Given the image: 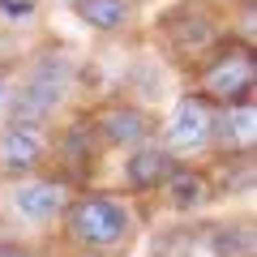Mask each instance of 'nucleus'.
I'll return each instance as SVG.
<instances>
[{
    "label": "nucleus",
    "instance_id": "f257e3e1",
    "mask_svg": "<svg viewBox=\"0 0 257 257\" xmlns=\"http://www.w3.org/2000/svg\"><path fill=\"white\" fill-rule=\"evenodd\" d=\"M142 231V210L133 197L107 189H77L60 214V240L82 257H120Z\"/></svg>",
    "mask_w": 257,
    "mask_h": 257
},
{
    "label": "nucleus",
    "instance_id": "f03ea898",
    "mask_svg": "<svg viewBox=\"0 0 257 257\" xmlns=\"http://www.w3.org/2000/svg\"><path fill=\"white\" fill-rule=\"evenodd\" d=\"M77 82H82L77 56L64 43H39L35 52L26 56V69H22V82L13 86L9 116L5 120L47 128L64 111V103L77 94Z\"/></svg>",
    "mask_w": 257,
    "mask_h": 257
},
{
    "label": "nucleus",
    "instance_id": "7ed1b4c3",
    "mask_svg": "<svg viewBox=\"0 0 257 257\" xmlns=\"http://www.w3.org/2000/svg\"><path fill=\"white\" fill-rule=\"evenodd\" d=\"M189 90L197 99H206L210 107H253L257 94V52L253 43H240V39H223L219 47L202 56V60L189 69Z\"/></svg>",
    "mask_w": 257,
    "mask_h": 257
},
{
    "label": "nucleus",
    "instance_id": "20e7f679",
    "mask_svg": "<svg viewBox=\"0 0 257 257\" xmlns=\"http://www.w3.org/2000/svg\"><path fill=\"white\" fill-rule=\"evenodd\" d=\"M155 35H159V47L172 56V64L193 69L210 47H219L231 35L227 9L214 5V0H176V5H167L159 13Z\"/></svg>",
    "mask_w": 257,
    "mask_h": 257
},
{
    "label": "nucleus",
    "instance_id": "39448f33",
    "mask_svg": "<svg viewBox=\"0 0 257 257\" xmlns=\"http://www.w3.org/2000/svg\"><path fill=\"white\" fill-rule=\"evenodd\" d=\"M73 184L64 180L60 172L43 167L35 176H22V180H9L5 189V206L9 214L22 223V227H56L64 214V206L73 202Z\"/></svg>",
    "mask_w": 257,
    "mask_h": 257
},
{
    "label": "nucleus",
    "instance_id": "423d86ee",
    "mask_svg": "<svg viewBox=\"0 0 257 257\" xmlns=\"http://www.w3.org/2000/svg\"><path fill=\"white\" fill-rule=\"evenodd\" d=\"M210 133H214V107L206 99H197L193 90H184L176 99L172 116L159 120L155 142L176 159V163H189L197 155H210Z\"/></svg>",
    "mask_w": 257,
    "mask_h": 257
},
{
    "label": "nucleus",
    "instance_id": "0eeeda50",
    "mask_svg": "<svg viewBox=\"0 0 257 257\" xmlns=\"http://www.w3.org/2000/svg\"><path fill=\"white\" fill-rule=\"evenodd\" d=\"M86 120L94 124L103 150L146 146V142H155V128H159V116H155V111L142 107L138 99H124V94H111V99L86 107Z\"/></svg>",
    "mask_w": 257,
    "mask_h": 257
},
{
    "label": "nucleus",
    "instance_id": "6e6552de",
    "mask_svg": "<svg viewBox=\"0 0 257 257\" xmlns=\"http://www.w3.org/2000/svg\"><path fill=\"white\" fill-rule=\"evenodd\" d=\"M99 159H103V142L99 133H94V124L82 116H73L69 124L60 128L52 138V155H47V167L52 172H60L64 180L73 184V189H82V184L94 180V172H99Z\"/></svg>",
    "mask_w": 257,
    "mask_h": 257
},
{
    "label": "nucleus",
    "instance_id": "1a4fd4ad",
    "mask_svg": "<svg viewBox=\"0 0 257 257\" xmlns=\"http://www.w3.org/2000/svg\"><path fill=\"white\" fill-rule=\"evenodd\" d=\"M52 155V133L35 124H18V120H0V176L5 180H22L47 167Z\"/></svg>",
    "mask_w": 257,
    "mask_h": 257
},
{
    "label": "nucleus",
    "instance_id": "9d476101",
    "mask_svg": "<svg viewBox=\"0 0 257 257\" xmlns=\"http://www.w3.org/2000/svg\"><path fill=\"white\" fill-rule=\"evenodd\" d=\"M159 193H163L167 210H176V214H197L210 202H219V197H214L210 167H197V163H176Z\"/></svg>",
    "mask_w": 257,
    "mask_h": 257
},
{
    "label": "nucleus",
    "instance_id": "9b49d317",
    "mask_svg": "<svg viewBox=\"0 0 257 257\" xmlns=\"http://www.w3.org/2000/svg\"><path fill=\"white\" fill-rule=\"evenodd\" d=\"M176 167V159L167 155L159 142H146V146H133L124 155V167H120V180H124V189L133 193V197H150V193L163 189L167 172Z\"/></svg>",
    "mask_w": 257,
    "mask_h": 257
},
{
    "label": "nucleus",
    "instance_id": "f8f14e48",
    "mask_svg": "<svg viewBox=\"0 0 257 257\" xmlns=\"http://www.w3.org/2000/svg\"><path fill=\"white\" fill-rule=\"evenodd\" d=\"M73 13L94 35H124L142 13V0H73Z\"/></svg>",
    "mask_w": 257,
    "mask_h": 257
},
{
    "label": "nucleus",
    "instance_id": "ddd939ff",
    "mask_svg": "<svg viewBox=\"0 0 257 257\" xmlns=\"http://www.w3.org/2000/svg\"><path fill=\"white\" fill-rule=\"evenodd\" d=\"M206 248L214 257H253V227L248 223H219L202 231Z\"/></svg>",
    "mask_w": 257,
    "mask_h": 257
},
{
    "label": "nucleus",
    "instance_id": "4468645a",
    "mask_svg": "<svg viewBox=\"0 0 257 257\" xmlns=\"http://www.w3.org/2000/svg\"><path fill=\"white\" fill-rule=\"evenodd\" d=\"M197 240H202L197 227H167L155 236V257H189L197 248Z\"/></svg>",
    "mask_w": 257,
    "mask_h": 257
},
{
    "label": "nucleus",
    "instance_id": "2eb2a0df",
    "mask_svg": "<svg viewBox=\"0 0 257 257\" xmlns=\"http://www.w3.org/2000/svg\"><path fill=\"white\" fill-rule=\"evenodd\" d=\"M30 18H39V0H0V22L5 26H22Z\"/></svg>",
    "mask_w": 257,
    "mask_h": 257
},
{
    "label": "nucleus",
    "instance_id": "dca6fc26",
    "mask_svg": "<svg viewBox=\"0 0 257 257\" xmlns=\"http://www.w3.org/2000/svg\"><path fill=\"white\" fill-rule=\"evenodd\" d=\"M9 99H13V69H0V120L9 116Z\"/></svg>",
    "mask_w": 257,
    "mask_h": 257
},
{
    "label": "nucleus",
    "instance_id": "f3484780",
    "mask_svg": "<svg viewBox=\"0 0 257 257\" xmlns=\"http://www.w3.org/2000/svg\"><path fill=\"white\" fill-rule=\"evenodd\" d=\"M0 257H43V253L26 248V244H13V240H0Z\"/></svg>",
    "mask_w": 257,
    "mask_h": 257
},
{
    "label": "nucleus",
    "instance_id": "a211bd4d",
    "mask_svg": "<svg viewBox=\"0 0 257 257\" xmlns=\"http://www.w3.org/2000/svg\"><path fill=\"white\" fill-rule=\"evenodd\" d=\"M64 5H73V0H64Z\"/></svg>",
    "mask_w": 257,
    "mask_h": 257
}]
</instances>
